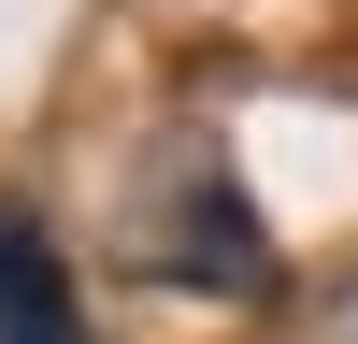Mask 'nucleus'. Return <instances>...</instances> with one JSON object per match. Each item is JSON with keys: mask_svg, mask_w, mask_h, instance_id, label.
Returning a JSON list of instances; mask_svg holds the SVG:
<instances>
[{"mask_svg": "<svg viewBox=\"0 0 358 344\" xmlns=\"http://www.w3.org/2000/svg\"><path fill=\"white\" fill-rule=\"evenodd\" d=\"M0 344H101V330H86V301H72V273H57V244H43V215H29V201H0Z\"/></svg>", "mask_w": 358, "mask_h": 344, "instance_id": "f257e3e1", "label": "nucleus"}]
</instances>
